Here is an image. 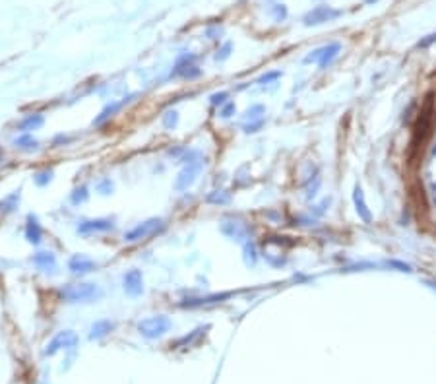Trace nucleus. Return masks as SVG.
Masks as SVG:
<instances>
[{
    "label": "nucleus",
    "instance_id": "1",
    "mask_svg": "<svg viewBox=\"0 0 436 384\" xmlns=\"http://www.w3.org/2000/svg\"><path fill=\"white\" fill-rule=\"evenodd\" d=\"M60 297L66 303H93L103 297L97 284H70L60 287Z\"/></svg>",
    "mask_w": 436,
    "mask_h": 384
},
{
    "label": "nucleus",
    "instance_id": "2",
    "mask_svg": "<svg viewBox=\"0 0 436 384\" xmlns=\"http://www.w3.org/2000/svg\"><path fill=\"white\" fill-rule=\"evenodd\" d=\"M219 231L227 239H231L235 243H240V245L252 241V237H254L252 225L248 222H244L242 217H238V215H227V217H223L221 223H219Z\"/></svg>",
    "mask_w": 436,
    "mask_h": 384
},
{
    "label": "nucleus",
    "instance_id": "3",
    "mask_svg": "<svg viewBox=\"0 0 436 384\" xmlns=\"http://www.w3.org/2000/svg\"><path fill=\"white\" fill-rule=\"evenodd\" d=\"M204 165H206V157H204L202 151H200L194 159H190L188 163H184L182 169L178 171L176 179H174V185H173L174 190H176V192L188 190L190 186L198 181V175H200V171L204 169Z\"/></svg>",
    "mask_w": 436,
    "mask_h": 384
},
{
    "label": "nucleus",
    "instance_id": "4",
    "mask_svg": "<svg viewBox=\"0 0 436 384\" xmlns=\"http://www.w3.org/2000/svg\"><path fill=\"white\" fill-rule=\"evenodd\" d=\"M165 227H167L165 220H161V217H150V220H146V222L138 223L136 227H132L130 231H126L124 241L126 243L144 241V239H148V237H153V235H157V233H161V231H165Z\"/></svg>",
    "mask_w": 436,
    "mask_h": 384
},
{
    "label": "nucleus",
    "instance_id": "5",
    "mask_svg": "<svg viewBox=\"0 0 436 384\" xmlns=\"http://www.w3.org/2000/svg\"><path fill=\"white\" fill-rule=\"evenodd\" d=\"M173 322L163 316V314H157V316H150V318H144L138 322V332L148 338V340H155V338H161L165 332L171 330Z\"/></svg>",
    "mask_w": 436,
    "mask_h": 384
},
{
    "label": "nucleus",
    "instance_id": "6",
    "mask_svg": "<svg viewBox=\"0 0 436 384\" xmlns=\"http://www.w3.org/2000/svg\"><path fill=\"white\" fill-rule=\"evenodd\" d=\"M202 76V68L196 64V54L192 52H182L173 64L171 78H184V80H196Z\"/></svg>",
    "mask_w": 436,
    "mask_h": 384
},
{
    "label": "nucleus",
    "instance_id": "7",
    "mask_svg": "<svg viewBox=\"0 0 436 384\" xmlns=\"http://www.w3.org/2000/svg\"><path fill=\"white\" fill-rule=\"evenodd\" d=\"M343 12L337 10L334 6H326V4H320V6H314L312 10L302 16V24L306 27H312V25H322V24H330V22H336L337 18H341Z\"/></svg>",
    "mask_w": 436,
    "mask_h": 384
},
{
    "label": "nucleus",
    "instance_id": "8",
    "mask_svg": "<svg viewBox=\"0 0 436 384\" xmlns=\"http://www.w3.org/2000/svg\"><path fill=\"white\" fill-rule=\"evenodd\" d=\"M235 295V291H221V293H210V295H202V297H186L178 303V307L182 309H200V307H212V305H219L225 303Z\"/></svg>",
    "mask_w": 436,
    "mask_h": 384
},
{
    "label": "nucleus",
    "instance_id": "9",
    "mask_svg": "<svg viewBox=\"0 0 436 384\" xmlns=\"http://www.w3.org/2000/svg\"><path fill=\"white\" fill-rule=\"evenodd\" d=\"M114 229V220L111 217H95V220H84L78 223L76 233L80 237H89L95 233H107Z\"/></svg>",
    "mask_w": 436,
    "mask_h": 384
},
{
    "label": "nucleus",
    "instance_id": "10",
    "mask_svg": "<svg viewBox=\"0 0 436 384\" xmlns=\"http://www.w3.org/2000/svg\"><path fill=\"white\" fill-rule=\"evenodd\" d=\"M122 289H124L126 295L132 299L144 295V273H142V270H136V268L128 270L122 278Z\"/></svg>",
    "mask_w": 436,
    "mask_h": 384
},
{
    "label": "nucleus",
    "instance_id": "11",
    "mask_svg": "<svg viewBox=\"0 0 436 384\" xmlns=\"http://www.w3.org/2000/svg\"><path fill=\"white\" fill-rule=\"evenodd\" d=\"M99 268V264L95 260H91L86 254H74L68 260V270L74 276H87V273L95 272Z\"/></svg>",
    "mask_w": 436,
    "mask_h": 384
},
{
    "label": "nucleus",
    "instance_id": "12",
    "mask_svg": "<svg viewBox=\"0 0 436 384\" xmlns=\"http://www.w3.org/2000/svg\"><path fill=\"white\" fill-rule=\"evenodd\" d=\"M134 97H136V95H128V97H122V99H118V101H111V103H109L107 107H103V111L93 119V124H95V126H101V124H105L107 121H111L112 117H114L116 113L122 111Z\"/></svg>",
    "mask_w": 436,
    "mask_h": 384
},
{
    "label": "nucleus",
    "instance_id": "13",
    "mask_svg": "<svg viewBox=\"0 0 436 384\" xmlns=\"http://www.w3.org/2000/svg\"><path fill=\"white\" fill-rule=\"evenodd\" d=\"M76 344H78V336H76L72 330H64V332H58V334L52 338V342L47 346L45 353H47V355H52V353H56L58 349H68V347H74Z\"/></svg>",
    "mask_w": 436,
    "mask_h": 384
},
{
    "label": "nucleus",
    "instance_id": "14",
    "mask_svg": "<svg viewBox=\"0 0 436 384\" xmlns=\"http://www.w3.org/2000/svg\"><path fill=\"white\" fill-rule=\"evenodd\" d=\"M353 206H355V211H357L359 220H362L364 223L372 222V213H370V208H368L366 198H364V192H362V186L359 183L353 186Z\"/></svg>",
    "mask_w": 436,
    "mask_h": 384
},
{
    "label": "nucleus",
    "instance_id": "15",
    "mask_svg": "<svg viewBox=\"0 0 436 384\" xmlns=\"http://www.w3.org/2000/svg\"><path fill=\"white\" fill-rule=\"evenodd\" d=\"M31 262L37 266L41 272L45 273H54L56 268H58V260H56V254L50 252V250H39L33 254Z\"/></svg>",
    "mask_w": 436,
    "mask_h": 384
},
{
    "label": "nucleus",
    "instance_id": "16",
    "mask_svg": "<svg viewBox=\"0 0 436 384\" xmlns=\"http://www.w3.org/2000/svg\"><path fill=\"white\" fill-rule=\"evenodd\" d=\"M24 235H25V239H27V243H31V245H35V247L41 245V241H43V227H41V223H39L37 215H33V213L27 215Z\"/></svg>",
    "mask_w": 436,
    "mask_h": 384
},
{
    "label": "nucleus",
    "instance_id": "17",
    "mask_svg": "<svg viewBox=\"0 0 436 384\" xmlns=\"http://www.w3.org/2000/svg\"><path fill=\"white\" fill-rule=\"evenodd\" d=\"M339 52H341V45L339 43H328L324 47H320V57H318V68L320 70H328L334 61H336L337 57H339Z\"/></svg>",
    "mask_w": 436,
    "mask_h": 384
},
{
    "label": "nucleus",
    "instance_id": "18",
    "mask_svg": "<svg viewBox=\"0 0 436 384\" xmlns=\"http://www.w3.org/2000/svg\"><path fill=\"white\" fill-rule=\"evenodd\" d=\"M43 124H45V117H43L41 113H31V115H25L24 119L16 124V130H18L20 134H25V132L39 130Z\"/></svg>",
    "mask_w": 436,
    "mask_h": 384
},
{
    "label": "nucleus",
    "instance_id": "19",
    "mask_svg": "<svg viewBox=\"0 0 436 384\" xmlns=\"http://www.w3.org/2000/svg\"><path fill=\"white\" fill-rule=\"evenodd\" d=\"M14 146L22 151H37L39 149V140L31 132H25L14 140Z\"/></svg>",
    "mask_w": 436,
    "mask_h": 384
},
{
    "label": "nucleus",
    "instance_id": "20",
    "mask_svg": "<svg viewBox=\"0 0 436 384\" xmlns=\"http://www.w3.org/2000/svg\"><path fill=\"white\" fill-rule=\"evenodd\" d=\"M204 200H206L208 204H213V206H227V204H231L233 194L227 192V190H212V192L206 194Z\"/></svg>",
    "mask_w": 436,
    "mask_h": 384
},
{
    "label": "nucleus",
    "instance_id": "21",
    "mask_svg": "<svg viewBox=\"0 0 436 384\" xmlns=\"http://www.w3.org/2000/svg\"><path fill=\"white\" fill-rule=\"evenodd\" d=\"M112 328H114V322H112V320H97V322L91 326V330H89V338H91V340L105 338Z\"/></svg>",
    "mask_w": 436,
    "mask_h": 384
},
{
    "label": "nucleus",
    "instance_id": "22",
    "mask_svg": "<svg viewBox=\"0 0 436 384\" xmlns=\"http://www.w3.org/2000/svg\"><path fill=\"white\" fill-rule=\"evenodd\" d=\"M87 200H89V188L86 185L76 186L74 190L70 192V204L72 206H82V204H86Z\"/></svg>",
    "mask_w": 436,
    "mask_h": 384
},
{
    "label": "nucleus",
    "instance_id": "23",
    "mask_svg": "<svg viewBox=\"0 0 436 384\" xmlns=\"http://www.w3.org/2000/svg\"><path fill=\"white\" fill-rule=\"evenodd\" d=\"M242 256H244V264H246V266H256V262H258V252H256L254 241H248V243L242 245Z\"/></svg>",
    "mask_w": 436,
    "mask_h": 384
},
{
    "label": "nucleus",
    "instance_id": "24",
    "mask_svg": "<svg viewBox=\"0 0 436 384\" xmlns=\"http://www.w3.org/2000/svg\"><path fill=\"white\" fill-rule=\"evenodd\" d=\"M161 124L165 130H174L178 126V111L176 109H167L161 115Z\"/></svg>",
    "mask_w": 436,
    "mask_h": 384
},
{
    "label": "nucleus",
    "instance_id": "25",
    "mask_svg": "<svg viewBox=\"0 0 436 384\" xmlns=\"http://www.w3.org/2000/svg\"><path fill=\"white\" fill-rule=\"evenodd\" d=\"M18 204H20V190L12 192L10 196H6V198L0 202V210L6 211V213H10V211H14L16 208H18Z\"/></svg>",
    "mask_w": 436,
    "mask_h": 384
},
{
    "label": "nucleus",
    "instance_id": "26",
    "mask_svg": "<svg viewBox=\"0 0 436 384\" xmlns=\"http://www.w3.org/2000/svg\"><path fill=\"white\" fill-rule=\"evenodd\" d=\"M52 177H54V171H52V169H43V171H37V173H33V183L43 188V186L50 185Z\"/></svg>",
    "mask_w": 436,
    "mask_h": 384
},
{
    "label": "nucleus",
    "instance_id": "27",
    "mask_svg": "<svg viewBox=\"0 0 436 384\" xmlns=\"http://www.w3.org/2000/svg\"><path fill=\"white\" fill-rule=\"evenodd\" d=\"M264 115H266V107L264 105H252V107H248L246 111H244V121H256V119H264Z\"/></svg>",
    "mask_w": 436,
    "mask_h": 384
},
{
    "label": "nucleus",
    "instance_id": "28",
    "mask_svg": "<svg viewBox=\"0 0 436 384\" xmlns=\"http://www.w3.org/2000/svg\"><path fill=\"white\" fill-rule=\"evenodd\" d=\"M264 124H266V117L264 119H256V121H246V123L242 124V132L244 134H256V132H260L262 128H264Z\"/></svg>",
    "mask_w": 436,
    "mask_h": 384
},
{
    "label": "nucleus",
    "instance_id": "29",
    "mask_svg": "<svg viewBox=\"0 0 436 384\" xmlns=\"http://www.w3.org/2000/svg\"><path fill=\"white\" fill-rule=\"evenodd\" d=\"M95 190L99 192L101 196H109L114 192V183H112L109 177H105V179H101L97 181V185H95Z\"/></svg>",
    "mask_w": 436,
    "mask_h": 384
},
{
    "label": "nucleus",
    "instance_id": "30",
    "mask_svg": "<svg viewBox=\"0 0 436 384\" xmlns=\"http://www.w3.org/2000/svg\"><path fill=\"white\" fill-rule=\"evenodd\" d=\"M330 206H332V196H330V198H324L320 204H316V206H312L310 215L312 217H322L326 211L330 210Z\"/></svg>",
    "mask_w": 436,
    "mask_h": 384
},
{
    "label": "nucleus",
    "instance_id": "31",
    "mask_svg": "<svg viewBox=\"0 0 436 384\" xmlns=\"http://www.w3.org/2000/svg\"><path fill=\"white\" fill-rule=\"evenodd\" d=\"M374 268H378V264L374 262H357V264L345 266L341 272H364V270H374Z\"/></svg>",
    "mask_w": 436,
    "mask_h": 384
},
{
    "label": "nucleus",
    "instance_id": "32",
    "mask_svg": "<svg viewBox=\"0 0 436 384\" xmlns=\"http://www.w3.org/2000/svg\"><path fill=\"white\" fill-rule=\"evenodd\" d=\"M270 14H272V18H274L275 22H285L287 16H289L285 4H274V6L270 8Z\"/></svg>",
    "mask_w": 436,
    "mask_h": 384
},
{
    "label": "nucleus",
    "instance_id": "33",
    "mask_svg": "<svg viewBox=\"0 0 436 384\" xmlns=\"http://www.w3.org/2000/svg\"><path fill=\"white\" fill-rule=\"evenodd\" d=\"M231 52H233V43L231 41H227V43H223L219 49L215 50V61L217 62H225L229 57H231Z\"/></svg>",
    "mask_w": 436,
    "mask_h": 384
},
{
    "label": "nucleus",
    "instance_id": "34",
    "mask_svg": "<svg viewBox=\"0 0 436 384\" xmlns=\"http://www.w3.org/2000/svg\"><path fill=\"white\" fill-rule=\"evenodd\" d=\"M283 76V72L281 70H272V72H266V74H262L258 80H256V84L258 86H268V84H272V82H275V80H279Z\"/></svg>",
    "mask_w": 436,
    "mask_h": 384
},
{
    "label": "nucleus",
    "instance_id": "35",
    "mask_svg": "<svg viewBox=\"0 0 436 384\" xmlns=\"http://www.w3.org/2000/svg\"><path fill=\"white\" fill-rule=\"evenodd\" d=\"M229 97H231L229 91H215V93L210 95V103H212L213 107H223L225 103L229 101Z\"/></svg>",
    "mask_w": 436,
    "mask_h": 384
},
{
    "label": "nucleus",
    "instance_id": "36",
    "mask_svg": "<svg viewBox=\"0 0 436 384\" xmlns=\"http://www.w3.org/2000/svg\"><path fill=\"white\" fill-rule=\"evenodd\" d=\"M384 266L388 268H394V270H398V272H405V273H411L413 272V266L411 264H407V262H401V260H386L384 262Z\"/></svg>",
    "mask_w": 436,
    "mask_h": 384
},
{
    "label": "nucleus",
    "instance_id": "37",
    "mask_svg": "<svg viewBox=\"0 0 436 384\" xmlns=\"http://www.w3.org/2000/svg\"><path fill=\"white\" fill-rule=\"evenodd\" d=\"M235 113H237V105L233 101H227L223 107H219V117L221 119H231Z\"/></svg>",
    "mask_w": 436,
    "mask_h": 384
},
{
    "label": "nucleus",
    "instance_id": "38",
    "mask_svg": "<svg viewBox=\"0 0 436 384\" xmlns=\"http://www.w3.org/2000/svg\"><path fill=\"white\" fill-rule=\"evenodd\" d=\"M432 43H436V33H430V35H426L423 37L419 43H417V49H428Z\"/></svg>",
    "mask_w": 436,
    "mask_h": 384
},
{
    "label": "nucleus",
    "instance_id": "39",
    "mask_svg": "<svg viewBox=\"0 0 436 384\" xmlns=\"http://www.w3.org/2000/svg\"><path fill=\"white\" fill-rule=\"evenodd\" d=\"M223 33V29L217 25V27H212V29H208L206 31V35H208V39H219V35Z\"/></svg>",
    "mask_w": 436,
    "mask_h": 384
},
{
    "label": "nucleus",
    "instance_id": "40",
    "mask_svg": "<svg viewBox=\"0 0 436 384\" xmlns=\"http://www.w3.org/2000/svg\"><path fill=\"white\" fill-rule=\"evenodd\" d=\"M372 2H376V0H366V4H372Z\"/></svg>",
    "mask_w": 436,
    "mask_h": 384
}]
</instances>
